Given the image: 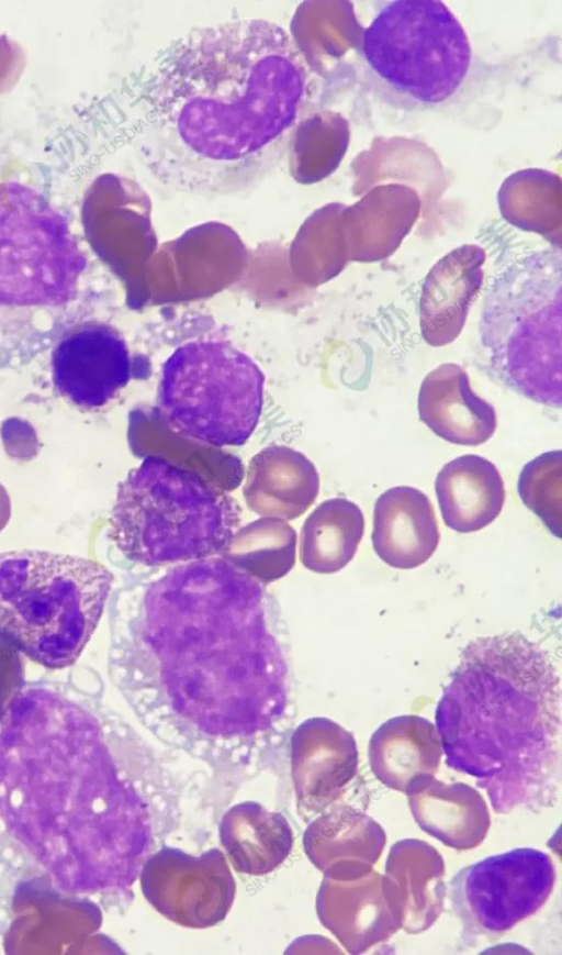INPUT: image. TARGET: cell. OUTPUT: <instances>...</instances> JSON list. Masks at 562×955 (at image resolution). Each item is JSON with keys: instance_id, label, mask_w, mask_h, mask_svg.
Masks as SVG:
<instances>
[{"instance_id": "cell-1", "label": "cell", "mask_w": 562, "mask_h": 955, "mask_svg": "<svg viewBox=\"0 0 562 955\" xmlns=\"http://www.w3.org/2000/svg\"><path fill=\"white\" fill-rule=\"evenodd\" d=\"M109 674L140 712L216 740L263 734L285 714V622L233 557L176 564L110 613Z\"/></svg>"}, {"instance_id": "cell-2", "label": "cell", "mask_w": 562, "mask_h": 955, "mask_svg": "<svg viewBox=\"0 0 562 955\" xmlns=\"http://www.w3.org/2000/svg\"><path fill=\"white\" fill-rule=\"evenodd\" d=\"M310 95L308 67L281 25L240 19L192 29L146 85L138 157L175 191H247L288 153Z\"/></svg>"}, {"instance_id": "cell-3", "label": "cell", "mask_w": 562, "mask_h": 955, "mask_svg": "<svg viewBox=\"0 0 562 955\" xmlns=\"http://www.w3.org/2000/svg\"><path fill=\"white\" fill-rule=\"evenodd\" d=\"M126 795L90 708L44 685L14 693L0 722V824L64 892L95 893L123 881Z\"/></svg>"}, {"instance_id": "cell-4", "label": "cell", "mask_w": 562, "mask_h": 955, "mask_svg": "<svg viewBox=\"0 0 562 955\" xmlns=\"http://www.w3.org/2000/svg\"><path fill=\"white\" fill-rule=\"evenodd\" d=\"M552 668L514 635L472 642L436 710L446 764L476 778L496 813L552 804L560 703Z\"/></svg>"}, {"instance_id": "cell-5", "label": "cell", "mask_w": 562, "mask_h": 955, "mask_svg": "<svg viewBox=\"0 0 562 955\" xmlns=\"http://www.w3.org/2000/svg\"><path fill=\"white\" fill-rule=\"evenodd\" d=\"M237 500L200 474L149 455L119 484L109 537L142 566L224 554L239 531Z\"/></svg>"}, {"instance_id": "cell-6", "label": "cell", "mask_w": 562, "mask_h": 955, "mask_svg": "<svg viewBox=\"0 0 562 955\" xmlns=\"http://www.w3.org/2000/svg\"><path fill=\"white\" fill-rule=\"evenodd\" d=\"M113 580L89 558L0 553V640L48 669L72 665L98 626Z\"/></svg>"}, {"instance_id": "cell-7", "label": "cell", "mask_w": 562, "mask_h": 955, "mask_svg": "<svg viewBox=\"0 0 562 955\" xmlns=\"http://www.w3.org/2000/svg\"><path fill=\"white\" fill-rule=\"evenodd\" d=\"M360 52L370 92L407 112L449 104L474 60L465 29L440 0L385 2L364 27Z\"/></svg>"}, {"instance_id": "cell-8", "label": "cell", "mask_w": 562, "mask_h": 955, "mask_svg": "<svg viewBox=\"0 0 562 955\" xmlns=\"http://www.w3.org/2000/svg\"><path fill=\"white\" fill-rule=\"evenodd\" d=\"M561 257L535 255L508 268L482 309V344L501 380L542 404L561 406Z\"/></svg>"}, {"instance_id": "cell-9", "label": "cell", "mask_w": 562, "mask_h": 955, "mask_svg": "<svg viewBox=\"0 0 562 955\" xmlns=\"http://www.w3.org/2000/svg\"><path fill=\"white\" fill-rule=\"evenodd\" d=\"M265 395L257 363L231 342L195 340L165 360L158 410L179 435L216 447L245 444L256 430Z\"/></svg>"}, {"instance_id": "cell-10", "label": "cell", "mask_w": 562, "mask_h": 955, "mask_svg": "<svg viewBox=\"0 0 562 955\" xmlns=\"http://www.w3.org/2000/svg\"><path fill=\"white\" fill-rule=\"evenodd\" d=\"M85 265L59 213L30 188L0 184V306L61 303Z\"/></svg>"}, {"instance_id": "cell-11", "label": "cell", "mask_w": 562, "mask_h": 955, "mask_svg": "<svg viewBox=\"0 0 562 955\" xmlns=\"http://www.w3.org/2000/svg\"><path fill=\"white\" fill-rule=\"evenodd\" d=\"M555 880L552 858L532 847H516L461 868L450 880L449 896L461 923L462 944L495 940L537 913Z\"/></svg>"}, {"instance_id": "cell-12", "label": "cell", "mask_w": 562, "mask_h": 955, "mask_svg": "<svg viewBox=\"0 0 562 955\" xmlns=\"http://www.w3.org/2000/svg\"><path fill=\"white\" fill-rule=\"evenodd\" d=\"M140 888L160 914L192 929L224 920L236 893L235 879L218 848L195 856L162 847L146 860Z\"/></svg>"}, {"instance_id": "cell-13", "label": "cell", "mask_w": 562, "mask_h": 955, "mask_svg": "<svg viewBox=\"0 0 562 955\" xmlns=\"http://www.w3.org/2000/svg\"><path fill=\"white\" fill-rule=\"evenodd\" d=\"M132 362L127 344L113 326L91 322L70 331L52 354L56 389L78 407L99 409L128 384Z\"/></svg>"}, {"instance_id": "cell-14", "label": "cell", "mask_w": 562, "mask_h": 955, "mask_svg": "<svg viewBox=\"0 0 562 955\" xmlns=\"http://www.w3.org/2000/svg\"><path fill=\"white\" fill-rule=\"evenodd\" d=\"M353 735L326 718L302 723L291 740V770L299 806L322 813L348 788L358 773Z\"/></svg>"}, {"instance_id": "cell-15", "label": "cell", "mask_w": 562, "mask_h": 955, "mask_svg": "<svg viewBox=\"0 0 562 955\" xmlns=\"http://www.w3.org/2000/svg\"><path fill=\"white\" fill-rule=\"evenodd\" d=\"M319 921L350 954H362L387 941L400 929L373 869L358 878L325 877L316 898Z\"/></svg>"}, {"instance_id": "cell-16", "label": "cell", "mask_w": 562, "mask_h": 955, "mask_svg": "<svg viewBox=\"0 0 562 955\" xmlns=\"http://www.w3.org/2000/svg\"><path fill=\"white\" fill-rule=\"evenodd\" d=\"M443 877V859L430 844L404 839L392 845L382 879L400 929L418 934L437 921L447 895Z\"/></svg>"}, {"instance_id": "cell-17", "label": "cell", "mask_w": 562, "mask_h": 955, "mask_svg": "<svg viewBox=\"0 0 562 955\" xmlns=\"http://www.w3.org/2000/svg\"><path fill=\"white\" fill-rule=\"evenodd\" d=\"M485 254L464 245L438 260L425 278L419 301V324L424 340L438 347L461 333L469 309L483 282Z\"/></svg>"}, {"instance_id": "cell-18", "label": "cell", "mask_w": 562, "mask_h": 955, "mask_svg": "<svg viewBox=\"0 0 562 955\" xmlns=\"http://www.w3.org/2000/svg\"><path fill=\"white\" fill-rule=\"evenodd\" d=\"M385 842L381 825L349 804L323 811L303 837L310 860L325 877L335 879H353L370 873Z\"/></svg>"}, {"instance_id": "cell-19", "label": "cell", "mask_w": 562, "mask_h": 955, "mask_svg": "<svg viewBox=\"0 0 562 955\" xmlns=\"http://www.w3.org/2000/svg\"><path fill=\"white\" fill-rule=\"evenodd\" d=\"M418 413L437 436L458 445L485 443L497 424L494 407L474 393L467 371L453 363L438 366L424 378Z\"/></svg>"}, {"instance_id": "cell-20", "label": "cell", "mask_w": 562, "mask_h": 955, "mask_svg": "<svg viewBox=\"0 0 562 955\" xmlns=\"http://www.w3.org/2000/svg\"><path fill=\"white\" fill-rule=\"evenodd\" d=\"M371 540L376 555L393 568L425 564L440 540L429 498L409 486L384 491L374 504Z\"/></svg>"}, {"instance_id": "cell-21", "label": "cell", "mask_w": 562, "mask_h": 955, "mask_svg": "<svg viewBox=\"0 0 562 955\" xmlns=\"http://www.w3.org/2000/svg\"><path fill=\"white\" fill-rule=\"evenodd\" d=\"M419 828L454 849L479 846L491 817L482 795L464 782L445 784L428 775L415 779L405 792Z\"/></svg>"}, {"instance_id": "cell-22", "label": "cell", "mask_w": 562, "mask_h": 955, "mask_svg": "<svg viewBox=\"0 0 562 955\" xmlns=\"http://www.w3.org/2000/svg\"><path fill=\"white\" fill-rule=\"evenodd\" d=\"M442 753L437 728L414 714L385 721L373 732L368 745V760L375 778L401 792H406L419 777L435 776Z\"/></svg>"}, {"instance_id": "cell-23", "label": "cell", "mask_w": 562, "mask_h": 955, "mask_svg": "<svg viewBox=\"0 0 562 955\" xmlns=\"http://www.w3.org/2000/svg\"><path fill=\"white\" fill-rule=\"evenodd\" d=\"M435 491L445 524L459 533L479 531L493 522L505 502L497 467L485 457L459 456L438 473Z\"/></svg>"}, {"instance_id": "cell-24", "label": "cell", "mask_w": 562, "mask_h": 955, "mask_svg": "<svg viewBox=\"0 0 562 955\" xmlns=\"http://www.w3.org/2000/svg\"><path fill=\"white\" fill-rule=\"evenodd\" d=\"M220 841L237 871L257 876L273 871L286 859L293 846V832L281 813L246 801L225 812L220 823Z\"/></svg>"}, {"instance_id": "cell-25", "label": "cell", "mask_w": 562, "mask_h": 955, "mask_svg": "<svg viewBox=\"0 0 562 955\" xmlns=\"http://www.w3.org/2000/svg\"><path fill=\"white\" fill-rule=\"evenodd\" d=\"M363 532L364 517L356 503L345 498L326 500L302 528V563L316 573H336L353 558Z\"/></svg>"}, {"instance_id": "cell-26", "label": "cell", "mask_w": 562, "mask_h": 955, "mask_svg": "<svg viewBox=\"0 0 562 955\" xmlns=\"http://www.w3.org/2000/svg\"><path fill=\"white\" fill-rule=\"evenodd\" d=\"M349 134L348 122L339 113L323 110L305 115L295 126L288 148L293 177L314 182L330 175L345 156Z\"/></svg>"}, {"instance_id": "cell-27", "label": "cell", "mask_w": 562, "mask_h": 955, "mask_svg": "<svg viewBox=\"0 0 562 955\" xmlns=\"http://www.w3.org/2000/svg\"><path fill=\"white\" fill-rule=\"evenodd\" d=\"M517 490L525 506L540 518L553 535L561 537V451L542 453L527 463L519 474Z\"/></svg>"}, {"instance_id": "cell-28", "label": "cell", "mask_w": 562, "mask_h": 955, "mask_svg": "<svg viewBox=\"0 0 562 955\" xmlns=\"http://www.w3.org/2000/svg\"><path fill=\"white\" fill-rule=\"evenodd\" d=\"M501 206L504 215L525 230L552 233L560 223L555 191L549 185H513L503 191Z\"/></svg>"}, {"instance_id": "cell-29", "label": "cell", "mask_w": 562, "mask_h": 955, "mask_svg": "<svg viewBox=\"0 0 562 955\" xmlns=\"http://www.w3.org/2000/svg\"><path fill=\"white\" fill-rule=\"evenodd\" d=\"M23 67V55L19 46L0 35V92L14 84Z\"/></svg>"}]
</instances>
